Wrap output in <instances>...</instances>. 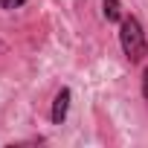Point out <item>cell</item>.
<instances>
[{
  "mask_svg": "<svg viewBox=\"0 0 148 148\" xmlns=\"http://www.w3.org/2000/svg\"><path fill=\"white\" fill-rule=\"evenodd\" d=\"M119 44H122V52L131 64H139L145 61L148 55V41H145V32H142V23L134 18V15H125L122 23H119Z\"/></svg>",
  "mask_w": 148,
  "mask_h": 148,
  "instance_id": "6da1fadb",
  "label": "cell"
},
{
  "mask_svg": "<svg viewBox=\"0 0 148 148\" xmlns=\"http://www.w3.org/2000/svg\"><path fill=\"white\" fill-rule=\"evenodd\" d=\"M70 99H73L70 87H61V90L55 93V99H52V113H49L55 125H61V122L67 119V110H70Z\"/></svg>",
  "mask_w": 148,
  "mask_h": 148,
  "instance_id": "7a4b0ae2",
  "label": "cell"
},
{
  "mask_svg": "<svg viewBox=\"0 0 148 148\" xmlns=\"http://www.w3.org/2000/svg\"><path fill=\"white\" fill-rule=\"evenodd\" d=\"M102 15L108 23H122V3L119 0H102Z\"/></svg>",
  "mask_w": 148,
  "mask_h": 148,
  "instance_id": "3957f363",
  "label": "cell"
},
{
  "mask_svg": "<svg viewBox=\"0 0 148 148\" xmlns=\"http://www.w3.org/2000/svg\"><path fill=\"white\" fill-rule=\"evenodd\" d=\"M23 3H26V0H0V9L9 12V9H21Z\"/></svg>",
  "mask_w": 148,
  "mask_h": 148,
  "instance_id": "277c9868",
  "label": "cell"
},
{
  "mask_svg": "<svg viewBox=\"0 0 148 148\" xmlns=\"http://www.w3.org/2000/svg\"><path fill=\"white\" fill-rule=\"evenodd\" d=\"M142 99L148 102V67L142 70Z\"/></svg>",
  "mask_w": 148,
  "mask_h": 148,
  "instance_id": "5b68a950",
  "label": "cell"
}]
</instances>
